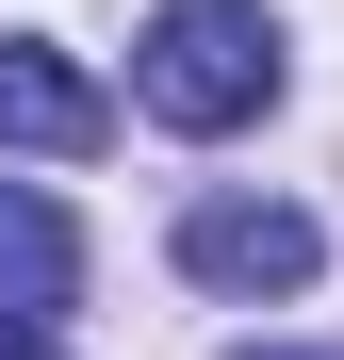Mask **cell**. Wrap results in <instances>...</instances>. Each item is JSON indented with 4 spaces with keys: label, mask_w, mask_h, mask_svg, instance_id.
Returning <instances> with one entry per match:
<instances>
[{
    "label": "cell",
    "mask_w": 344,
    "mask_h": 360,
    "mask_svg": "<svg viewBox=\"0 0 344 360\" xmlns=\"http://www.w3.org/2000/svg\"><path fill=\"white\" fill-rule=\"evenodd\" d=\"M0 360H66V344H49V328H0Z\"/></svg>",
    "instance_id": "5"
},
{
    "label": "cell",
    "mask_w": 344,
    "mask_h": 360,
    "mask_svg": "<svg viewBox=\"0 0 344 360\" xmlns=\"http://www.w3.org/2000/svg\"><path fill=\"white\" fill-rule=\"evenodd\" d=\"M279 82H295V66H279V17H262V0H164V17L132 33V98L164 115V131H246V115H279Z\"/></svg>",
    "instance_id": "1"
},
{
    "label": "cell",
    "mask_w": 344,
    "mask_h": 360,
    "mask_svg": "<svg viewBox=\"0 0 344 360\" xmlns=\"http://www.w3.org/2000/svg\"><path fill=\"white\" fill-rule=\"evenodd\" d=\"M312 262H328V229H312L295 197H197V213H181V278H197V295H295Z\"/></svg>",
    "instance_id": "2"
},
{
    "label": "cell",
    "mask_w": 344,
    "mask_h": 360,
    "mask_svg": "<svg viewBox=\"0 0 344 360\" xmlns=\"http://www.w3.org/2000/svg\"><path fill=\"white\" fill-rule=\"evenodd\" d=\"M246 360H312V344H246Z\"/></svg>",
    "instance_id": "6"
},
{
    "label": "cell",
    "mask_w": 344,
    "mask_h": 360,
    "mask_svg": "<svg viewBox=\"0 0 344 360\" xmlns=\"http://www.w3.org/2000/svg\"><path fill=\"white\" fill-rule=\"evenodd\" d=\"M82 295V229H66V197L49 180H0V328H49Z\"/></svg>",
    "instance_id": "4"
},
{
    "label": "cell",
    "mask_w": 344,
    "mask_h": 360,
    "mask_svg": "<svg viewBox=\"0 0 344 360\" xmlns=\"http://www.w3.org/2000/svg\"><path fill=\"white\" fill-rule=\"evenodd\" d=\"M115 131V98L66 66V49H49V33H0V148H33V164H82Z\"/></svg>",
    "instance_id": "3"
}]
</instances>
